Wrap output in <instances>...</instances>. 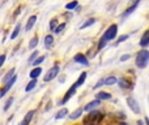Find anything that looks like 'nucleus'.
Here are the masks:
<instances>
[{
    "instance_id": "5701e85b",
    "label": "nucleus",
    "mask_w": 149,
    "mask_h": 125,
    "mask_svg": "<svg viewBox=\"0 0 149 125\" xmlns=\"http://www.w3.org/2000/svg\"><path fill=\"white\" fill-rule=\"evenodd\" d=\"M45 59H46V56H39V55H38V56H37L36 59L33 60V63H31V65H33V66H39L42 63L45 61Z\"/></svg>"
},
{
    "instance_id": "393cba45",
    "label": "nucleus",
    "mask_w": 149,
    "mask_h": 125,
    "mask_svg": "<svg viewBox=\"0 0 149 125\" xmlns=\"http://www.w3.org/2000/svg\"><path fill=\"white\" fill-rule=\"evenodd\" d=\"M13 102H15V98H13V97H9V98H8L7 102H5V104H4V107H3V111H8V110H9Z\"/></svg>"
},
{
    "instance_id": "bb28decb",
    "label": "nucleus",
    "mask_w": 149,
    "mask_h": 125,
    "mask_svg": "<svg viewBox=\"0 0 149 125\" xmlns=\"http://www.w3.org/2000/svg\"><path fill=\"white\" fill-rule=\"evenodd\" d=\"M94 23H95V18H90V20H88L86 22L82 23L81 28H80V29H81V30H82V29H86V28H89V26L94 25Z\"/></svg>"
},
{
    "instance_id": "4be33fe9",
    "label": "nucleus",
    "mask_w": 149,
    "mask_h": 125,
    "mask_svg": "<svg viewBox=\"0 0 149 125\" xmlns=\"http://www.w3.org/2000/svg\"><path fill=\"white\" fill-rule=\"evenodd\" d=\"M36 86H37V79H36V78H31V81L29 82L28 85H26V87H25V91H26V93L31 91V90H33Z\"/></svg>"
},
{
    "instance_id": "a878e982",
    "label": "nucleus",
    "mask_w": 149,
    "mask_h": 125,
    "mask_svg": "<svg viewBox=\"0 0 149 125\" xmlns=\"http://www.w3.org/2000/svg\"><path fill=\"white\" fill-rule=\"evenodd\" d=\"M37 44H38V37L34 35V38H31V39H30V42H29V48H30V50L36 48Z\"/></svg>"
},
{
    "instance_id": "f3484780",
    "label": "nucleus",
    "mask_w": 149,
    "mask_h": 125,
    "mask_svg": "<svg viewBox=\"0 0 149 125\" xmlns=\"http://www.w3.org/2000/svg\"><path fill=\"white\" fill-rule=\"evenodd\" d=\"M41 73H42V68H39V66H36V68L33 69V70L29 73V76H30V78H38L39 76H41Z\"/></svg>"
},
{
    "instance_id": "ea45409f",
    "label": "nucleus",
    "mask_w": 149,
    "mask_h": 125,
    "mask_svg": "<svg viewBox=\"0 0 149 125\" xmlns=\"http://www.w3.org/2000/svg\"><path fill=\"white\" fill-rule=\"evenodd\" d=\"M137 125H144V124H143V121H137Z\"/></svg>"
},
{
    "instance_id": "412c9836",
    "label": "nucleus",
    "mask_w": 149,
    "mask_h": 125,
    "mask_svg": "<svg viewBox=\"0 0 149 125\" xmlns=\"http://www.w3.org/2000/svg\"><path fill=\"white\" fill-rule=\"evenodd\" d=\"M116 82H118V85L122 89H128L130 87V81H127L126 78H119V79H116Z\"/></svg>"
},
{
    "instance_id": "423d86ee",
    "label": "nucleus",
    "mask_w": 149,
    "mask_h": 125,
    "mask_svg": "<svg viewBox=\"0 0 149 125\" xmlns=\"http://www.w3.org/2000/svg\"><path fill=\"white\" fill-rule=\"evenodd\" d=\"M76 91H77V86H76V85H72V86H71L70 87V89H68L67 90V93H65V95H64V97H63V99L62 100H60V103H59V106H63V104H64V103L65 102H68V100H70L71 99V98H72L73 97V95L74 94H76Z\"/></svg>"
},
{
    "instance_id": "cd10ccee",
    "label": "nucleus",
    "mask_w": 149,
    "mask_h": 125,
    "mask_svg": "<svg viewBox=\"0 0 149 125\" xmlns=\"http://www.w3.org/2000/svg\"><path fill=\"white\" fill-rule=\"evenodd\" d=\"M65 26H67V25H65V22L60 23V25H56V28L54 29V33H55V34H60V33H62V31L65 29Z\"/></svg>"
},
{
    "instance_id": "58836bf2",
    "label": "nucleus",
    "mask_w": 149,
    "mask_h": 125,
    "mask_svg": "<svg viewBox=\"0 0 149 125\" xmlns=\"http://www.w3.org/2000/svg\"><path fill=\"white\" fill-rule=\"evenodd\" d=\"M140 1V0H131V3H132V4H137V3H139Z\"/></svg>"
},
{
    "instance_id": "6ab92c4d",
    "label": "nucleus",
    "mask_w": 149,
    "mask_h": 125,
    "mask_svg": "<svg viewBox=\"0 0 149 125\" xmlns=\"http://www.w3.org/2000/svg\"><path fill=\"white\" fill-rule=\"evenodd\" d=\"M68 115H70V113H68ZM81 115H82V108H77L76 111H73V112L68 116V117H70L71 120H76V119H79Z\"/></svg>"
},
{
    "instance_id": "c756f323",
    "label": "nucleus",
    "mask_w": 149,
    "mask_h": 125,
    "mask_svg": "<svg viewBox=\"0 0 149 125\" xmlns=\"http://www.w3.org/2000/svg\"><path fill=\"white\" fill-rule=\"evenodd\" d=\"M77 4H79V3H77L76 0H73V1L68 3V4L65 5V9H68V10H72V9H74V8L77 7Z\"/></svg>"
},
{
    "instance_id": "7ed1b4c3",
    "label": "nucleus",
    "mask_w": 149,
    "mask_h": 125,
    "mask_svg": "<svg viewBox=\"0 0 149 125\" xmlns=\"http://www.w3.org/2000/svg\"><path fill=\"white\" fill-rule=\"evenodd\" d=\"M116 34H118V25H115V23H113V25H110L107 28V30L105 31V34H103V38L106 39L107 42L113 41V39H115Z\"/></svg>"
},
{
    "instance_id": "f257e3e1",
    "label": "nucleus",
    "mask_w": 149,
    "mask_h": 125,
    "mask_svg": "<svg viewBox=\"0 0 149 125\" xmlns=\"http://www.w3.org/2000/svg\"><path fill=\"white\" fill-rule=\"evenodd\" d=\"M149 63V51L147 48H143L136 55V66L139 69H144L148 66Z\"/></svg>"
},
{
    "instance_id": "4c0bfd02",
    "label": "nucleus",
    "mask_w": 149,
    "mask_h": 125,
    "mask_svg": "<svg viewBox=\"0 0 149 125\" xmlns=\"http://www.w3.org/2000/svg\"><path fill=\"white\" fill-rule=\"evenodd\" d=\"M144 123H145V125H149V120H148V117H145V119H144Z\"/></svg>"
},
{
    "instance_id": "aec40b11",
    "label": "nucleus",
    "mask_w": 149,
    "mask_h": 125,
    "mask_svg": "<svg viewBox=\"0 0 149 125\" xmlns=\"http://www.w3.org/2000/svg\"><path fill=\"white\" fill-rule=\"evenodd\" d=\"M20 30H21V23H17V25H16V28L13 29V31H12V34H10L9 35V38L12 39H16L18 37V34H20Z\"/></svg>"
},
{
    "instance_id": "9b49d317",
    "label": "nucleus",
    "mask_w": 149,
    "mask_h": 125,
    "mask_svg": "<svg viewBox=\"0 0 149 125\" xmlns=\"http://www.w3.org/2000/svg\"><path fill=\"white\" fill-rule=\"evenodd\" d=\"M140 46H141L143 48H147V47L149 46V30L144 31L141 39H140Z\"/></svg>"
},
{
    "instance_id": "e433bc0d",
    "label": "nucleus",
    "mask_w": 149,
    "mask_h": 125,
    "mask_svg": "<svg viewBox=\"0 0 149 125\" xmlns=\"http://www.w3.org/2000/svg\"><path fill=\"white\" fill-rule=\"evenodd\" d=\"M130 55H123V56L120 57V61H127V60H130Z\"/></svg>"
},
{
    "instance_id": "1a4fd4ad",
    "label": "nucleus",
    "mask_w": 149,
    "mask_h": 125,
    "mask_svg": "<svg viewBox=\"0 0 149 125\" xmlns=\"http://www.w3.org/2000/svg\"><path fill=\"white\" fill-rule=\"evenodd\" d=\"M73 61H74V63L81 64V65H85V66L89 65V61H88L86 56H85V55H82V54H77V55H74V56H73Z\"/></svg>"
},
{
    "instance_id": "7c9ffc66",
    "label": "nucleus",
    "mask_w": 149,
    "mask_h": 125,
    "mask_svg": "<svg viewBox=\"0 0 149 125\" xmlns=\"http://www.w3.org/2000/svg\"><path fill=\"white\" fill-rule=\"evenodd\" d=\"M106 44H107V41H106V39L102 37V38L100 39V42H98V50H102Z\"/></svg>"
},
{
    "instance_id": "f03ea898",
    "label": "nucleus",
    "mask_w": 149,
    "mask_h": 125,
    "mask_svg": "<svg viewBox=\"0 0 149 125\" xmlns=\"http://www.w3.org/2000/svg\"><path fill=\"white\" fill-rule=\"evenodd\" d=\"M59 72H60V66L59 65H54V66H51V68L49 69V70L45 73V77H43V81L45 82H50V81H52V79L55 78V77L59 74Z\"/></svg>"
},
{
    "instance_id": "f8f14e48",
    "label": "nucleus",
    "mask_w": 149,
    "mask_h": 125,
    "mask_svg": "<svg viewBox=\"0 0 149 125\" xmlns=\"http://www.w3.org/2000/svg\"><path fill=\"white\" fill-rule=\"evenodd\" d=\"M36 22H37V16H36V15H34V16H30V17H29V20H28V22H26L25 30H26V31H30L31 29H33V26L36 25Z\"/></svg>"
},
{
    "instance_id": "f704fd0d",
    "label": "nucleus",
    "mask_w": 149,
    "mask_h": 125,
    "mask_svg": "<svg viewBox=\"0 0 149 125\" xmlns=\"http://www.w3.org/2000/svg\"><path fill=\"white\" fill-rule=\"evenodd\" d=\"M5 59H7V55H5V54L0 55V68H1V66H3V64L5 63Z\"/></svg>"
},
{
    "instance_id": "6e6552de",
    "label": "nucleus",
    "mask_w": 149,
    "mask_h": 125,
    "mask_svg": "<svg viewBox=\"0 0 149 125\" xmlns=\"http://www.w3.org/2000/svg\"><path fill=\"white\" fill-rule=\"evenodd\" d=\"M100 104H101V100L94 99V100H92V102H89L88 104H85L84 108H82V111H85V112H90V111L95 110V108H97Z\"/></svg>"
},
{
    "instance_id": "b1692460",
    "label": "nucleus",
    "mask_w": 149,
    "mask_h": 125,
    "mask_svg": "<svg viewBox=\"0 0 149 125\" xmlns=\"http://www.w3.org/2000/svg\"><path fill=\"white\" fill-rule=\"evenodd\" d=\"M15 72H16V69H15V68H12V69H10V70L8 72V73L5 74L4 77H3V84H5V82H7L8 79H10V78H12V77L15 76Z\"/></svg>"
},
{
    "instance_id": "20e7f679",
    "label": "nucleus",
    "mask_w": 149,
    "mask_h": 125,
    "mask_svg": "<svg viewBox=\"0 0 149 125\" xmlns=\"http://www.w3.org/2000/svg\"><path fill=\"white\" fill-rule=\"evenodd\" d=\"M127 104H128V107L131 108L132 112L136 113V115H140V112H141V108H140L139 102H137L135 98H132V97L127 98Z\"/></svg>"
},
{
    "instance_id": "2f4dec72",
    "label": "nucleus",
    "mask_w": 149,
    "mask_h": 125,
    "mask_svg": "<svg viewBox=\"0 0 149 125\" xmlns=\"http://www.w3.org/2000/svg\"><path fill=\"white\" fill-rule=\"evenodd\" d=\"M56 25H58V20H55V18L54 20H51L50 21V30L54 31V29L56 28Z\"/></svg>"
},
{
    "instance_id": "dca6fc26",
    "label": "nucleus",
    "mask_w": 149,
    "mask_h": 125,
    "mask_svg": "<svg viewBox=\"0 0 149 125\" xmlns=\"http://www.w3.org/2000/svg\"><path fill=\"white\" fill-rule=\"evenodd\" d=\"M52 44H54V37L49 34L45 37V48H51Z\"/></svg>"
},
{
    "instance_id": "72a5a7b5",
    "label": "nucleus",
    "mask_w": 149,
    "mask_h": 125,
    "mask_svg": "<svg viewBox=\"0 0 149 125\" xmlns=\"http://www.w3.org/2000/svg\"><path fill=\"white\" fill-rule=\"evenodd\" d=\"M127 39H128V35H127V34H124V35H120V37H119L116 42H118V44H119V43H122V42L127 41Z\"/></svg>"
},
{
    "instance_id": "ddd939ff",
    "label": "nucleus",
    "mask_w": 149,
    "mask_h": 125,
    "mask_svg": "<svg viewBox=\"0 0 149 125\" xmlns=\"http://www.w3.org/2000/svg\"><path fill=\"white\" fill-rule=\"evenodd\" d=\"M95 99L98 100H110L111 99V94L106 91H100L95 94Z\"/></svg>"
},
{
    "instance_id": "c9c22d12",
    "label": "nucleus",
    "mask_w": 149,
    "mask_h": 125,
    "mask_svg": "<svg viewBox=\"0 0 149 125\" xmlns=\"http://www.w3.org/2000/svg\"><path fill=\"white\" fill-rule=\"evenodd\" d=\"M103 85V79H101V81H98L97 84L94 85V87H93V89H98V87H101Z\"/></svg>"
},
{
    "instance_id": "a19ab883",
    "label": "nucleus",
    "mask_w": 149,
    "mask_h": 125,
    "mask_svg": "<svg viewBox=\"0 0 149 125\" xmlns=\"http://www.w3.org/2000/svg\"><path fill=\"white\" fill-rule=\"evenodd\" d=\"M119 125H128V124H126V123H120Z\"/></svg>"
},
{
    "instance_id": "473e14b6",
    "label": "nucleus",
    "mask_w": 149,
    "mask_h": 125,
    "mask_svg": "<svg viewBox=\"0 0 149 125\" xmlns=\"http://www.w3.org/2000/svg\"><path fill=\"white\" fill-rule=\"evenodd\" d=\"M38 55H39V54H38V51H34L33 54L30 55V57H29V60H28V61H29V64H31V63H33V60L36 59V57L38 56Z\"/></svg>"
},
{
    "instance_id": "9d476101",
    "label": "nucleus",
    "mask_w": 149,
    "mask_h": 125,
    "mask_svg": "<svg viewBox=\"0 0 149 125\" xmlns=\"http://www.w3.org/2000/svg\"><path fill=\"white\" fill-rule=\"evenodd\" d=\"M34 115H36V111H33V110L29 111V112L25 115V117L22 119V121H21V123L18 124V125H29V124L31 123V120H33Z\"/></svg>"
},
{
    "instance_id": "a211bd4d",
    "label": "nucleus",
    "mask_w": 149,
    "mask_h": 125,
    "mask_svg": "<svg viewBox=\"0 0 149 125\" xmlns=\"http://www.w3.org/2000/svg\"><path fill=\"white\" fill-rule=\"evenodd\" d=\"M116 84V77L115 76H110L107 77V78L103 79V85H106V86H113V85Z\"/></svg>"
},
{
    "instance_id": "4468645a",
    "label": "nucleus",
    "mask_w": 149,
    "mask_h": 125,
    "mask_svg": "<svg viewBox=\"0 0 149 125\" xmlns=\"http://www.w3.org/2000/svg\"><path fill=\"white\" fill-rule=\"evenodd\" d=\"M68 113H70L68 108H62L60 111L56 112V115H55V120H62V119H64L65 116H68Z\"/></svg>"
},
{
    "instance_id": "2eb2a0df",
    "label": "nucleus",
    "mask_w": 149,
    "mask_h": 125,
    "mask_svg": "<svg viewBox=\"0 0 149 125\" xmlns=\"http://www.w3.org/2000/svg\"><path fill=\"white\" fill-rule=\"evenodd\" d=\"M86 76H88V73L86 72H81V74H80V77L77 78V81L74 82V85L77 86V89H79L80 86H82L84 85V82H85V79H86Z\"/></svg>"
},
{
    "instance_id": "39448f33",
    "label": "nucleus",
    "mask_w": 149,
    "mask_h": 125,
    "mask_svg": "<svg viewBox=\"0 0 149 125\" xmlns=\"http://www.w3.org/2000/svg\"><path fill=\"white\" fill-rule=\"evenodd\" d=\"M16 81H17V76H13L12 78H10V79H8V81L5 82V84H3V85H4V87H3V89H1V91H0V97H1V98L4 97V95L7 94V93L10 90V87H12L13 85L16 84Z\"/></svg>"
},
{
    "instance_id": "c85d7f7f",
    "label": "nucleus",
    "mask_w": 149,
    "mask_h": 125,
    "mask_svg": "<svg viewBox=\"0 0 149 125\" xmlns=\"http://www.w3.org/2000/svg\"><path fill=\"white\" fill-rule=\"evenodd\" d=\"M136 8H137V4H134V5H132V7H130L128 9H127L126 12L123 13V18H124V17H127V16H128V15H131V13L134 12V10L136 9Z\"/></svg>"
},
{
    "instance_id": "0eeeda50",
    "label": "nucleus",
    "mask_w": 149,
    "mask_h": 125,
    "mask_svg": "<svg viewBox=\"0 0 149 125\" xmlns=\"http://www.w3.org/2000/svg\"><path fill=\"white\" fill-rule=\"evenodd\" d=\"M101 119H102V113L93 110V111H90V115H88V120L85 119V124L89 123V121H92V124H95V123H98Z\"/></svg>"
}]
</instances>
